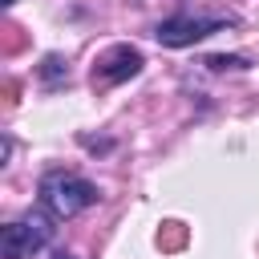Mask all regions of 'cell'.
<instances>
[{"mask_svg": "<svg viewBox=\"0 0 259 259\" xmlns=\"http://www.w3.org/2000/svg\"><path fill=\"white\" fill-rule=\"evenodd\" d=\"M231 20H223V16H170V20H162L158 28H154V36H158V45H166V49H186V45H194V40H206V36H214V32H223Z\"/></svg>", "mask_w": 259, "mask_h": 259, "instance_id": "3957f363", "label": "cell"}, {"mask_svg": "<svg viewBox=\"0 0 259 259\" xmlns=\"http://www.w3.org/2000/svg\"><path fill=\"white\" fill-rule=\"evenodd\" d=\"M53 259H77V255H69V251H53Z\"/></svg>", "mask_w": 259, "mask_h": 259, "instance_id": "52a82bcc", "label": "cell"}, {"mask_svg": "<svg viewBox=\"0 0 259 259\" xmlns=\"http://www.w3.org/2000/svg\"><path fill=\"white\" fill-rule=\"evenodd\" d=\"M97 186L81 174H65V170H49L40 178V206L53 214V219H73L81 210H89L97 202Z\"/></svg>", "mask_w": 259, "mask_h": 259, "instance_id": "6da1fadb", "label": "cell"}, {"mask_svg": "<svg viewBox=\"0 0 259 259\" xmlns=\"http://www.w3.org/2000/svg\"><path fill=\"white\" fill-rule=\"evenodd\" d=\"M53 243V214L49 210H24L16 223L0 231V259H32Z\"/></svg>", "mask_w": 259, "mask_h": 259, "instance_id": "7a4b0ae2", "label": "cell"}, {"mask_svg": "<svg viewBox=\"0 0 259 259\" xmlns=\"http://www.w3.org/2000/svg\"><path fill=\"white\" fill-rule=\"evenodd\" d=\"M202 65H206V69H214V73H223V69H247L251 61H247V57H239V53H210Z\"/></svg>", "mask_w": 259, "mask_h": 259, "instance_id": "8992f818", "label": "cell"}, {"mask_svg": "<svg viewBox=\"0 0 259 259\" xmlns=\"http://www.w3.org/2000/svg\"><path fill=\"white\" fill-rule=\"evenodd\" d=\"M40 81H45L49 89H57V85L69 81V69H65V61H61L57 53H49V57L40 61Z\"/></svg>", "mask_w": 259, "mask_h": 259, "instance_id": "5b68a950", "label": "cell"}, {"mask_svg": "<svg viewBox=\"0 0 259 259\" xmlns=\"http://www.w3.org/2000/svg\"><path fill=\"white\" fill-rule=\"evenodd\" d=\"M142 73V53L134 45H113L97 65H93V77L105 81V85H117V81H130Z\"/></svg>", "mask_w": 259, "mask_h": 259, "instance_id": "277c9868", "label": "cell"}, {"mask_svg": "<svg viewBox=\"0 0 259 259\" xmlns=\"http://www.w3.org/2000/svg\"><path fill=\"white\" fill-rule=\"evenodd\" d=\"M0 4H4V8H12V4H16V0H0Z\"/></svg>", "mask_w": 259, "mask_h": 259, "instance_id": "ba28073f", "label": "cell"}]
</instances>
